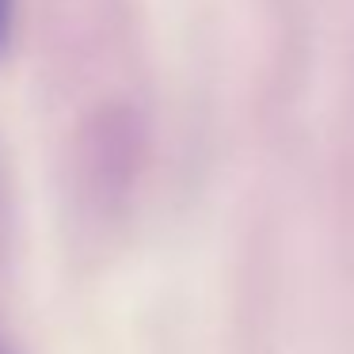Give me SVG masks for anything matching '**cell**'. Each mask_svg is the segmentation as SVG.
<instances>
[{
	"label": "cell",
	"mask_w": 354,
	"mask_h": 354,
	"mask_svg": "<svg viewBox=\"0 0 354 354\" xmlns=\"http://www.w3.org/2000/svg\"><path fill=\"white\" fill-rule=\"evenodd\" d=\"M0 354H16V351H12V343H8L4 335H0Z\"/></svg>",
	"instance_id": "obj_2"
},
{
	"label": "cell",
	"mask_w": 354,
	"mask_h": 354,
	"mask_svg": "<svg viewBox=\"0 0 354 354\" xmlns=\"http://www.w3.org/2000/svg\"><path fill=\"white\" fill-rule=\"evenodd\" d=\"M16 4L19 0H0V54L12 42V27H16Z\"/></svg>",
	"instance_id": "obj_1"
}]
</instances>
